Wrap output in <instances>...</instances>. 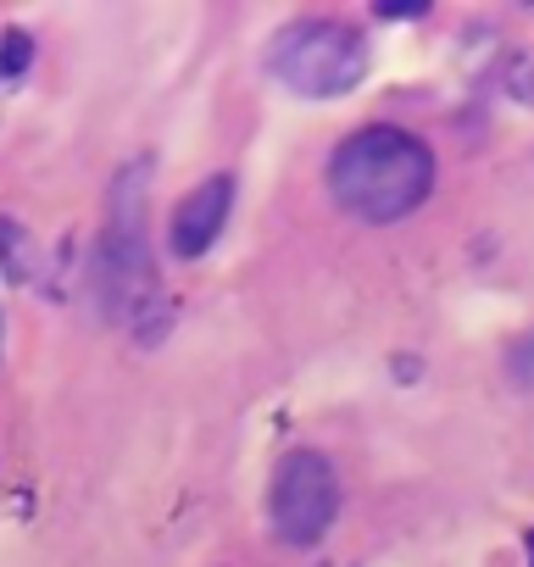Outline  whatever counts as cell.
<instances>
[{
	"mask_svg": "<svg viewBox=\"0 0 534 567\" xmlns=\"http://www.w3.org/2000/svg\"><path fill=\"white\" fill-rule=\"evenodd\" d=\"M429 189H434V151L396 123H368L346 134L329 156L335 206L368 228L412 217L429 200Z\"/></svg>",
	"mask_w": 534,
	"mask_h": 567,
	"instance_id": "1",
	"label": "cell"
},
{
	"mask_svg": "<svg viewBox=\"0 0 534 567\" xmlns=\"http://www.w3.org/2000/svg\"><path fill=\"white\" fill-rule=\"evenodd\" d=\"M267 73L290 95L307 101H340L368 73V40L346 18H296L267 45Z\"/></svg>",
	"mask_w": 534,
	"mask_h": 567,
	"instance_id": "2",
	"label": "cell"
},
{
	"mask_svg": "<svg viewBox=\"0 0 534 567\" xmlns=\"http://www.w3.org/2000/svg\"><path fill=\"white\" fill-rule=\"evenodd\" d=\"M340 512V478L324 451H285L267 478V523L296 550L318 545Z\"/></svg>",
	"mask_w": 534,
	"mask_h": 567,
	"instance_id": "3",
	"label": "cell"
},
{
	"mask_svg": "<svg viewBox=\"0 0 534 567\" xmlns=\"http://www.w3.org/2000/svg\"><path fill=\"white\" fill-rule=\"evenodd\" d=\"M228 206H234V178L228 173H212L201 178L178 206H173V223H167V250L178 261H195L217 245L223 223H228Z\"/></svg>",
	"mask_w": 534,
	"mask_h": 567,
	"instance_id": "4",
	"label": "cell"
},
{
	"mask_svg": "<svg viewBox=\"0 0 534 567\" xmlns=\"http://www.w3.org/2000/svg\"><path fill=\"white\" fill-rule=\"evenodd\" d=\"M29 56H34V40H29L23 29L0 34V79H18V73L29 68Z\"/></svg>",
	"mask_w": 534,
	"mask_h": 567,
	"instance_id": "5",
	"label": "cell"
},
{
	"mask_svg": "<svg viewBox=\"0 0 534 567\" xmlns=\"http://www.w3.org/2000/svg\"><path fill=\"white\" fill-rule=\"evenodd\" d=\"M506 90H512V101L534 106V51H523V56L506 68Z\"/></svg>",
	"mask_w": 534,
	"mask_h": 567,
	"instance_id": "6",
	"label": "cell"
},
{
	"mask_svg": "<svg viewBox=\"0 0 534 567\" xmlns=\"http://www.w3.org/2000/svg\"><path fill=\"white\" fill-rule=\"evenodd\" d=\"M512 379L517 384H534V340H517L512 346Z\"/></svg>",
	"mask_w": 534,
	"mask_h": 567,
	"instance_id": "7",
	"label": "cell"
},
{
	"mask_svg": "<svg viewBox=\"0 0 534 567\" xmlns=\"http://www.w3.org/2000/svg\"><path fill=\"white\" fill-rule=\"evenodd\" d=\"M528 567H534V528H528Z\"/></svg>",
	"mask_w": 534,
	"mask_h": 567,
	"instance_id": "8",
	"label": "cell"
}]
</instances>
